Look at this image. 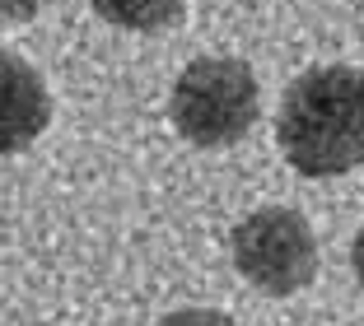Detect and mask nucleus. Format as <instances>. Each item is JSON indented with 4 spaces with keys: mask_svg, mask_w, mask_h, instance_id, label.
<instances>
[{
    "mask_svg": "<svg viewBox=\"0 0 364 326\" xmlns=\"http://www.w3.org/2000/svg\"><path fill=\"white\" fill-rule=\"evenodd\" d=\"M276 140L304 178H341L364 168V70L318 65L285 89Z\"/></svg>",
    "mask_w": 364,
    "mask_h": 326,
    "instance_id": "f257e3e1",
    "label": "nucleus"
},
{
    "mask_svg": "<svg viewBox=\"0 0 364 326\" xmlns=\"http://www.w3.org/2000/svg\"><path fill=\"white\" fill-rule=\"evenodd\" d=\"M173 126L196 149H225L252 131L262 89L252 65L238 56H196L173 85Z\"/></svg>",
    "mask_w": 364,
    "mask_h": 326,
    "instance_id": "f03ea898",
    "label": "nucleus"
},
{
    "mask_svg": "<svg viewBox=\"0 0 364 326\" xmlns=\"http://www.w3.org/2000/svg\"><path fill=\"white\" fill-rule=\"evenodd\" d=\"M234 266L247 284H257L271 298L309 289L318 275V242H313L309 219L285 205L252 210L234 229Z\"/></svg>",
    "mask_w": 364,
    "mask_h": 326,
    "instance_id": "7ed1b4c3",
    "label": "nucleus"
},
{
    "mask_svg": "<svg viewBox=\"0 0 364 326\" xmlns=\"http://www.w3.org/2000/svg\"><path fill=\"white\" fill-rule=\"evenodd\" d=\"M52 121V98H47L43 75L23 56L0 52V154H19L47 131Z\"/></svg>",
    "mask_w": 364,
    "mask_h": 326,
    "instance_id": "20e7f679",
    "label": "nucleus"
},
{
    "mask_svg": "<svg viewBox=\"0 0 364 326\" xmlns=\"http://www.w3.org/2000/svg\"><path fill=\"white\" fill-rule=\"evenodd\" d=\"M107 23L131 33H159L182 19V0H89Z\"/></svg>",
    "mask_w": 364,
    "mask_h": 326,
    "instance_id": "39448f33",
    "label": "nucleus"
},
{
    "mask_svg": "<svg viewBox=\"0 0 364 326\" xmlns=\"http://www.w3.org/2000/svg\"><path fill=\"white\" fill-rule=\"evenodd\" d=\"M159 326H234V317L215 313V308H178V313H168Z\"/></svg>",
    "mask_w": 364,
    "mask_h": 326,
    "instance_id": "423d86ee",
    "label": "nucleus"
},
{
    "mask_svg": "<svg viewBox=\"0 0 364 326\" xmlns=\"http://www.w3.org/2000/svg\"><path fill=\"white\" fill-rule=\"evenodd\" d=\"M52 0H0V19H33Z\"/></svg>",
    "mask_w": 364,
    "mask_h": 326,
    "instance_id": "0eeeda50",
    "label": "nucleus"
},
{
    "mask_svg": "<svg viewBox=\"0 0 364 326\" xmlns=\"http://www.w3.org/2000/svg\"><path fill=\"white\" fill-rule=\"evenodd\" d=\"M350 266H355V275H360V284H364V229H360V238H355V252H350Z\"/></svg>",
    "mask_w": 364,
    "mask_h": 326,
    "instance_id": "6e6552de",
    "label": "nucleus"
}]
</instances>
